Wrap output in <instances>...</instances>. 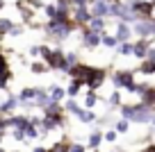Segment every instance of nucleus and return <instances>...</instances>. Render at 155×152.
I'll return each instance as SVG.
<instances>
[{"label": "nucleus", "mask_w": 155, "mask_h": 152, "mask_svg": "<svg viewBox=\"0 0 155 152\" xmlns=\"http://www.w3.org/2000/svg\"><path fill=\"white\" fill-rule=\"evenodd\" d=\"M87 27H91V30H96V32H105L107 30V23H105V18L103 16H91L89 18V23H87Z\"/></svg>", "instance_id": "obj_19"}, {"label": "nucleus", "mask_w": 155, "mask_h": 152, "mask_svg": "<svg viewBox=\"0 0 155 152\" xmlns=\"http://www.w3.org/2000/svg\"><path fill=\"white\" fill-rule=\"evenodd\" d=\"M71 18L75 21V25L78 27H82V25H87L89 23V18H91V9H89V5H73V9H71Z\"/></svg>", "instance_id": "obj_8"}, {"label": "nucleus", "mask_w": 155, "mask_h": 152, "mask_svg": "<svg viewBox=\"0 0 155 152\" xmlns=\"http://www.w3.org/2000/svg\"><path fill=\"white\" fill-rule=\"evenodd\" d=\"M44 11H46V16H48V18H55V14H57V5H48V7H44Z\"/></svg>", "instance_id": "obj_37"}, {"label": "nucleus", "mask_w": 155, "mask_h": 152, "mask_svg": "<svg viewBox=\"0 0 155 152\" xmlns=\"http://www.w3.org/2000/svg\"><path fill=\"white\" fill-rule=\"evenodd\" d=\"M153 107L144 105L139 100V105H121V116L128 120H132V123H139V125H146L150 123V118H153Z\"/></svg>", "instance_id": "obj_2"}, {"label": "nucleus", "mask_w": 155, "mask_h": 152, "mask_svg": "<svg viewBox=\"0 0 155 152\" xmlns=\"http://www.w3.org/2000/svg\"><path fill=\"white\" fill-rule=\"evenodd\" d=\"M146 57H148V59H153V62H155V48H153V46L148 48V52H146Z\"/></svg>", "instance_id": "obj_40"}, {"label": "nucleus", "mask_w": 155, "mask_h": 152, "mask_svg": "<svg viewBox=\"0 0 155 152\" xmlns=\"http://www.w3.org/2000/svg\"><path fill=\"white\" fill-rule=\"evenodd\" d=\"M119 43H121V41L116 39V34H110L107 30L101 34V46H105V48H116Z\"/></svg>", "instance_id": "obj_21"}, {"label": "nucleus", "mask_w": 155, "mask_h": 152, "mask_svg": "<svg viewBox=\"0 0 155 152\" xmlns=\"http://www.w3.org/2000/svg\"><path fill=\"white\" fill-rule=\"evenodd\" d=\"M30 71H32L34 75H46V73H48L50 68H48V64H46L44 59H41V62H34L32 66H30Z\"/></svg>", "instance_id": "obj_28"}, {"label": "nucleus", "mask_w": 155, "mask_h": 152, "mask_svg": "<svg viewBox=\"0 0 155 152\" xmlns=\"http://www.w3.org/2000/svg\"><path fill=\"white\" fill-rule=\"evenodd\" d=\"M110 80H112V84H114V89H126V91H130V93L137 91L135 71H130V68H116L110 75Z\"/></svg>", "instance_id": "obj_3"}, {"label": "nucleus", "mask_w": 155, "mask_h": 152, "mask_svg": "<svg viewBox=\"0 0 155 152\" xmlns=\"http://www.w3.org/2000/svg\"><path fill=\"white\" fill-rule=\"evenodd\" d=\"M139 100L144 102V105H148V107H153V109H155V86L148 84V89L139 95Z\"/></svg>", "instance_id": "obj_22"}, {"label": "nucleus", "mask_w": 155, "mask_h": 152, "mask_svg": "<svg viewBox=\"0 0 155 152\" xmlns=\"http://www.w3.org/2000/svg\"><path fill=\"white\" fill-rule=\"evenodd\" d=\"M110 116H101V118H96V127L98 129H103V127H107V125H110Z\"/></svg>", "instance_id": "obj_35"}, {"label": "nucleus", "mask_w": 155, "mask_h": 152, "mask_svg": "<svg viewBox=\"0 0 155 152\" xmlns=\"http://www.w3.org/2000/svg\"><path fill=\"white\" fill-rule=\"evenodd\" d=\"M68 150L71 152H82V150H87V145H84V143H68Z\"/></svg>", "instance_id": "obj_36"}, {"label": "nucleus", "mask_w": 155, "mask_h": 152, "mask_svg": "<svg viewBox=\"0 0 155 152\" xmlns=\"http://www.w3.org/2000/svg\"><path fill=\"white\" fill-rule=\"evenodd\" d=\"M7 84H9V77L0 73V91H7Z\"/></svg>", "instance_id": "obj_38"}, {"label": "nucleus", "mask_w": 155, "mask_h": 152, "mask_svg": "<svg viewBox=\"0 0 155 152\" xmlns=\"http://www.w3.org/2000/svg\"><path fill=\"white\" fill-rule=\"evenodd\" d=\"M2 138H5V132H0V147H2Z\"/></svg>", "instance_id": "obj_41"}, {"label": "nucleus", "mask_w": 155, "mask_h": 152, "mask_svg": "<svg viewBox=\"0 0 155 152\" xmlns=\"http://www.w3.org/2000/svg\"><path fill=\"white\" fill-rule=\"evenodd\" d=\"M153 21H155V11H153Z\"/></svg>", "instance_id": "obj_44"}, {"label": "nucleus", "mask_w": 155, "mask_h": 152, "mask_svg": "<svg viewBox=\"0 0 155 152\" xmlns=\"http://www.w3.org/2000/svg\"><path fill=\"white\" fill-rule=\"evenodd\" d=\"M5 5H7L5 0H0V9H5Z\"/></svg>", "instance_id": "obj_42"}, {"label": "nucleus", "mask_w": 155, "mask_h": 152, "mask_svg": "<svg viewBox=\"0 0 155 152\" xmlns=\"http://www.w3.org/2000/svg\"><path fill=\"white\" fill-rule=\"evenodd\" d=\"M89 9H91V16H103V18H107V16H110V2L96 0V2L89 5Z\"/></svg>", "instance_id": "obj_14"}, {"label": "nucleus", "mask_w": 155, "mask_h": 152, "mask_svg": "<svg viewBox=\"0 0 155 152\" xmlns=\"http://www.w3.org/2000/svg\"><path fill=\"white\" fill-rule=\"evenodd\" d=\"M0 73H2V75H7L12 80V71H9V64H7V59H5V52H2V50H0Z\"/></svg>", "instance_id": "obj_31"}, {"label": "nucleus", "mask_w": 155, "mask_h": 152, "mask_svg": "<svg viewBox=\"0 0 155 152\" xmlns=\"http://www.w3.org/2000/svg\"><path fill=\"white\" fill-rule=\"evenodd\" d=\"M132 46H135V57H137V59H144V57H146V52H148V48L153 46V39H144V36H139L137 41H132Z\"/></svg>", "instance_id": "obj_11"}, {"label": "nucleus", "mask_w": 155, "mask_h": 152, "mask_svg": "<svg viewBox=\"0 0 155 152\" xmlns=\"http://www.w3.org/2000/svg\"><path fill=\"white\" fill-rule=\"evenodd\" d=\"M114 129H116L119 134H126L128 129H130V120H128V118H123V116H121V118H119V120L114 123Z\"/></svg>", "instance_id": "obj_30"}, {"label": "nucleus", "mask_w": 155, "mask_h": 152, "mask_svg": "<svg viewBox=\"0 0 155 152\" xmlns=\"http://www.w3.org/2000/svg\"><path fill=\"white\" fill-rule=\"evenodd\" d=\"M137 71H139L141 75H146V77H148V75H155V62H153V59H148V57H144Z\"/></svg>", "instance_id": "obj_17"}, {"label": "nucleus", "mask_w": 155, "mask_h": 152, "mask_svg": "<svg viewBox=\"0 0 155 152\" xmlns=\"http://www.w3.org/2000/svg\"><path fill=\"white\" fill-rule=\"evenodd\" d=\"M116 50H119L121 57H132V55H135V46H132L130 41H121L119 46H116Z\"/></svg>", "instance_id": "obj_24"}, {"label": "nucleus", "mask_w": 155, "mask_h": 152, "mask_svg": "<svg viewBox=\"0 0 155 152\" xmlns=\"http://www.w3.org/2000/svg\"><path fill=\"white\" fill-rule=\"evenodd\" d=\"M132 32L137 36H144V39H153L155 36V21L153 18H139L132 23Z\"/></svg>", "instance_id": "obj_6"}, {"label": "nucleus", "mask_w": 155, "mask_h": 152, "mask_svg": "<svg viewBox=\"0 0 155 152\" xmlns=\"http://www.w3.org/2000/svg\"><path fill=\"white\" fill-rule=\"evenodd\" d=\"M66 62H68V66H73V64L80 62V55H78L75 50H66Z\"/></svg>", "instance_id": "obj_32"}, {"label": "nucleus", "mask_w": 155, "mask_h": 152, "mask_svg": "<svg viewBox=\"0 0 155 152\" xmlns=\"http://www.w3.org/2000/svg\"><path fill=\"white\" fill-rule=\"evenodd\" d=\"M48 93H50V98H53V100L62 102L64 95H66V89H62V86H57V84H50V86H48Z\"/></svg>", "instance_id": "obj_25"}, {"label": "nucleus", "mask_w": 155, "mask_h": 152, "mask_svg": "<svg viewBox=\"0 0 155 152\" xmlns=\"http://www.w3.org/2000/svg\"><path fill=\"white\" fill-rule=\"evenodd\" d=\"M37 93H39V86H25V89L18 93V100H34Z\"/></svg>", "instance_id": "obj_27"}, {"label": "nucleus", "mask_w": 155, "mask_h": 152, "mask_svg": "<svg viewBox=\"0 0 155 152\" xmlns=\"http://www.w3.org/2000/svg\"><path fill=\"white\" fill-rule=\"evenodd\" d=\"M105 141V138H103V132L101 129H96V132H91L89 134V138H87V147L89 150H96V147H101V143Z\"/></svg>", "instance_id": "obj_18"}, {"label": "nucleus", "mask_w": 155, "mask_h": 152, "mask_svg": "<svg viewBox=\"0 0 155 152\" xmlns=\"http://www.w3.org/2000/svg\"><path fill=\"white\" fill-rule=\"evenodd\" d=\"M84 2H87V5H91V2H96V0H84Z\"/></svg>", "instance_id": "obj_43"}, {"label": "nucleus", "mask_w": 155, "mask_h": 152, "mask_svg": "<svg viewBox=\"0 0 155 152\" xmlns=\"http://www.w3.org/2000/svg\"><path fill=\"white\" fill-rule=\"evenodd\" d=\"M21 107V100H18V95H9L7 100H2L0 102V114H5V116H9V114H14L16 109Z\"/></svg>", "instance_id": "obj_12"}, {"label": "nucleus", "mask_w": 155, "mask_h": 152, "mask_svg": "<svg viewBox=\"0 0 155 152\" xmlns=\"http://www.w3.org/2000/svg\"><path fill=\"white\" fill-rule=\"evenodd\" d=\"M73 116H75L80 123H84V125H89V123H94V120H96V114H94V111H89V109H82V107H80Z\"/></svg>", "instance_id": "obj_16"}, {"label": "nucleus", "mask_w": 155, "mask_h": 152, "mask_svg": "<svg viewBox=\"0 0 155 152\" xmlns=\"http://www.w3.org/2000/svg\"><path fill=\"white\" fill-rule=\"evenodd\" d=\"M80 32H82V46L87 48V50H96V48L101 46V32L87 27V25H82Z\"/></svg>", "instance_id": "obj_7"}, {"label": "nucleus", "mask_w": 155, "mask_h": 152, "mask_svg": "<svg viewBox=\"0 0 155 152\" xmlns=\"http://www.w3.org/2000/svg\"><path fill=\"white\" fill-rule=\"evenodd\" d=\"M103 138H105V141H110V143H114L116 138H119V132H116V129H110V132H103Z\"/></svg>", "instance_id": "obj_34"}, {"label": "nucleus", "mask_w": 155, "mask_h": 152, "mask_svg": "<svg viewBox=\"0 0 155 152\" xmlns=\"http://www.w3.org/2000/svg\"><path fill=\"white\" fill-rule=\"evenodd\" d=\"M16 30V23L9 18H0V36H5V34H12Z\"/></svg>", "instance_id": "obj_26"}, {"label": "nucleus", "mask_w": 155, "mask_h": 152, "mask_svg": "<svg viewBox=\"0 0 155 152\" xmlns=\"http://www.w3.org/2000/svg\"><path fill=\"white\" fill-rule=\"evenodd\" d=\"M98 93L94 89H89V93H87V98H84V107H87V109H94V107H96V102H98Z\"/></svg>", "instance_id": "obj_29"}, {"label": "nucleus", "mask_w": 155, "mask_h": 152, "mask_svg": "<svg viewBox=\"0 0 155 152\" xmlns=\"http://www.w3.org/2000/svg\"><path fill=\"white\" fill-rule=\"evenodd\" d=\"M12 134H14V138H16L18 143H25V141H28V136H25V129H18V127H14V132H12Z\"/></svg>", "instance_id": "obj_33"}, {"label": "nucleus", "mask_w": 155, "mask_h": 152, "mask_svg": "<svg viewBox=\"0 0 155 152\" xmlns=\"http://www.w3.org/2000/svg\"><path fill=\"white\" fill-rule=\"evenodd\" d=\"M82 86H84V82L80 80V77H71V84H68V89H66V95L68 98H78V93H80Z\"/></svg>", "instance_id": "obj_15"}, {"label": "nucleus", "mask_w": 155, "mask_h": 152, "mask_svg": "<svg viewBox=\"0 0 155 152\" xmlns=\"http://www.w3.org/2000/svg\"><path fill=\"white\" fill-rule=\"evenodd\" d=\"M30 125V116H9V127H18V129H25Z\"/></svg>", "instance_id": "obj_20"}, {"label": "nucleus", "mask_w": 155, "mask_h": 152, "mask_svg": "<svg viewBox=\"0 0 155 152\" xmlns=\"http://www.w3.org/2000/svg\"><path fill=\"white\" fill-rule=\"evenodd\" d=\"M128 5L132 7L139 18H153V11H155V0H128Z\"/></svg>", "instance_id": "obj_5"}, {"label": "nucleus", "mask_w": 155, "mask_h": 152, "mask_svg": "<svg viewBox=\"0 0 155 152\" xmlns=\"http://www.w3.org/2000/svg\"><path fill=\"white\" fill-rule=\"evenodd\" d=\"M30 55L32 57H41V46H32L30 48Z\"/></svg>", "instance_id": "obj_39"}, {"label": "nucleus", "mask_w": 155, "mask_h": 152, "mask_svg": "<svg viewBox=\"0 0 155 152\" xmlns=\"http://www.w3.org/2000/svg\"><path fill=\"white\" fill-rule=\"evenodd\" d=\"M114 34H116V39H119V41H130V36H132V25L126 23V21H119V23H116Z\"/></svg>", "instance_id": "obj_13"}, {"label": "nucleus", "mask_w": 155, "mask_h": 152, "mask_svg": "<svg viewBox=\"0 0 155 152\" xmlns=\"http://www.w3.org/2000/svg\"><path fill=\"white\" fill-rule=\"evenodd\" d=\"M91 68H94V66H89V64L78 62V64H73V66L66 71V75H71V77H80L82 82H87V77H89V73H91Z\"/></svg>", "instance_id": "obj_10"}, {"label": "nucleus", "mask_w": 155, "mask_h": 152, "mask_svg": "<svg viewBox=\"0 0 155 152\" xmlns=\"http://www.w3.org/2000/svg\"><path fill=\"white\" fill-rule=\"evenodd\" d=\"M105 80H107V71H105V68H96V66H94L91 73H89V77H87V82H84V86L98 91V89L103 86V82H105Z\"/></svg>", "instance_id": "obj_9"}, {"label": "nucleus", "mask_w": 155, "mask_h": 152, "mask_svg": "<svg viewBox=\"0 0 155 152\" xmlns=\"http://www.w3.org/2000/svg\"><path fill=\"white\" fill-rule=\"evenodd\" d=\"M78 25H75V21H55V18H50L48 23L44 25V32H46V36L48 39H53L55 43H64L68 36L73 34V30H75Z\"/></svg>", "instance_id": "obj_1"}, {"label": "nucleus", "mask_w": 155, "mask_h": 152, "mask_svg": "<svg viewBox=\"0 0 155 152\" xmlns=\"http://www.w3.org/2000/svg\"><path fill=\"white\" fill-rule=\"evenodd\" d=\"M107 105H110L112 109H121L123 98H121V93H119V89H114V91L110 93V98H107Z\"/></svg>", "instance_id": "obj_23"}, {"label": "nucleus", "mask_w": 155, "mask_h": 152, "mask_svg": "<svg viewBox=\"0 0 155 152\" xmlns=\"http://www.w3.org/2000/svg\"><path fill=\"white\" fill-rule=\"evenodd\" d=\"M44 62L48 64L50 71H59V73H66L68 68V62H66V50H62V48H50L48 52H46Z\"/></svg>", "instance_id": "obj_4"}]
</instances>
